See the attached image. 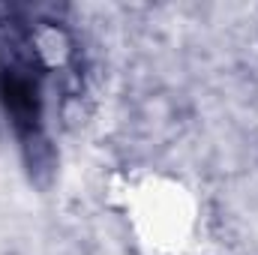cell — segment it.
<instances>
[{"mask_svg": "<svg viewBox=\"0 0 258 255\" xmlns=\"http://www.w3.org/2000/svg\"><path fill=\"white\" fill-rule=\"evenodd\" d=\"M0 102L18 129L24 147L42 144V99L39 84L27 60L15 57V51L0 60Z\"/></svg>", "mask_w": 258, "mask_h": 255, "instance_id": "1", "label": "cell"}]
</instances>
